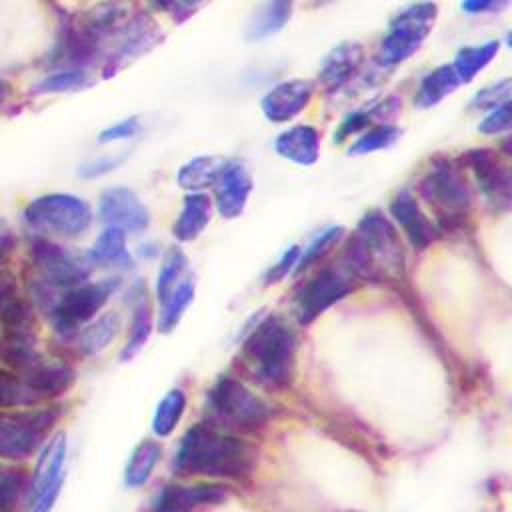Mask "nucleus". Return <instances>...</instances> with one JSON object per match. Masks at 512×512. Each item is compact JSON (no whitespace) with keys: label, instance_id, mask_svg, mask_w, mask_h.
Listing matches in <instances>:
<instances>
[{"label":"nucleus","instance_id":"nucleus-40","mask_svg":"<svg viewBox=\"0 0 512 512\" xmlns=\"http://www.w3.org/2000/svg\"><path fill=\"white\" fill-rule=\"evenodd\" d=\"M86 84V74L78 68L60 70L36 84V90L40 92H68L74 88H80Z\"/></svg>","mask_w":512,"mask_h":512},{"label":"nucleus","instance_id":"nucleus-35","mask_svg":"<svg viewBox=\"0 0 512 512\" xmlns=\"http://www.w3.org/2000/svg\"><path fill=\"white\" fill-rule=\"evenodd\" d=\"M400 138V128L394 124H374L360 132V136L350 144L348 154L350 156H362V154H372L380 152L384 148H390L396 140Z\"/></svg>","mask_w":512,"mask_h":512},{"label":"nucleus","instance_id":"nucleus-27","mask_svg":"<svg viewBox=\"0 0 512 512\" xmlns=\"http://www.w3.org/2000/svg\"><path fill=\"white\" fill-rule=\"evenodd\" d=\"M120 316L116 312H106L98 318H92L76 332V346L82 354L92 356L102 352L118 334Z\"/></svg>","mask_w":512,"mask_h":512},{"label":"nucleus","instance_id":"nucleus-20","mask_svg":"<svg viewBox=\"0 0 512 512\" xmlns=\"http://www.w3.org/2000/svg\"><path fill=\"white\" fill-rule=\"evenodd\" d=\"M226 498L220 484H192V486H166L154 500L152 512H190L198 506L218 504Z\"/></svg>","mask_w":512,"mask_h":512},{"label":"nucleus","instance_id":"nucleus-18","mask_svg":"<svg viewBox=\"0 0 512 512\" xmlns=\"http://www.w3.org/2000/svg\"><path fill=\"white\" fill-rule=\"evenodd\" d=\"M364 60V48L360 42L346 40L334 46L322 60L318 70V82L324 90H340L346 86L360 70Z\"/></svg>","mask_w":512,"mask_h":512},{"label":"nucleus","instance_id":"nucleus-11","mask_svg":"<svg viewBox=\"0 0 512 512\" xmlns=\"http://www.w3.org/2000/svg\"><path fill=\"white\" fill-rule=\"evenodd\" d=\"M66 434L56 432L40 450L36 468L28 478V512H50L64 482Z\"/></svg>","mask_w":512,"mask_h":512},{"label":"nucleus","instance_id":"nucleus-42","mask_svg":"<svg viewBox=\"0 0 512 512\" xmlns=\"http://www.w3.org/2000/svg\"><path fill=\"white\" fill-rule=\"evenodd\" d=\"M142 132V122L138 116H130V118H122L110 126H106L100 134L98 140L100 142H118V140H128L134 138L136 134Z\"/></svg>","mask_w":512,"mask_h":512},{"label":"nucleus","instance_id":"nucleus-7","mask_svg":"<svg viewBox=\"0 0 512 512\" xmlns=\"http://www.w3.org/2000/svg\"><path fill=\"white\" fill-rule=\"evenodd\" d=\"M60 418L56 406L0 412V458L26 460L48 438Z\"/></svg>","mask_w":512,"mask_h":512},{"label":"nucleus","instance_id":"nucleus-37","mask_svg":"<svg viewBox=\"0 0 512 512\" xmlns=\"http://www.w3.org/2000/svg\"><path fill=\"white\" fill-rule=\"evenodd\" d=\"M186 256L180 248H170L160 264V270H158V278H156V296L158 300L162 302L168 292L180 282V276L184 274L186 270Z\"/></svg>","mask_w":512,"mask_h":512},{"label":"nucleus","instance_id":"nucleus-28","mask_svg":"<svg viewBox=\"0 0 512 512\" xmlns=\"http://www.w3.org/2000/svg\"><path fill=\"white\" fill-rule=\"evenodd\" d=\"M152 330V314H150V302L146 298V290L138 284L134 288V300H132V324H130V334L120 350V360L126 362L134 358L140 348L146 344L148 336Z\"/></svg>","mask_w":512,"mask_h":512},{"label":"nucleus","instance_id":"nucleus-17","mask_svg":"<svg viewBox=\"0 0 512 512\" xmlns=\"http://www.w3.org/2000/svg\"><path fill=\"white\" fill-rule=\"evenodd\" d=\"M390 214H392L394 222L402 228V232L408 238V242L412 244V248L424 250L438 238L436 226L422 212L416 198L408 190H402L392 198Z\"/></svg>","mask_w":512,"mask_h":512},{"label":"nucleus","instance_id":"nucleus-48","mask_svg":"<svg viewBox=\"0 0 512 512\" xmlns=\"http://www.w3.org/2000/svg\"><path fill=\"white\" fill-rule=\"evenodd\" d=\"M328 2H334V0H312V4L320 6V4H328Z\"/></svg>","mask_w":512,"mask_h":512},{"label":"nucleus","instance_id":"nucleus-15","mask_svg":"<svg viewBox=\"0 0 512 512\" xmlns=\"http://www.w3.org/2000/svg\"><path fill=\"white\" fill-rule=\"evenodd\" d=\"M466 164L470 166L482 194L500 210H508L512 202V176L510 170L488 148H476L466 152Z\"/></svg>","mask_w":512,"mask_h":512},{"label":"nucleus","instance_id":"nucleus-3","mask_svg":"<svg viewBox=\"0 0 512 512\" xmlns=\"http://www.w3.org/2000/svg\"><path fill=\"white\" fill-rule=\"evenodd\" d=\"M296 334L278 316H266L244 340V356L256 376L274 388L290 384L296 364Z\"/></svg>","mask_w":512,"mask_h":512},{"label":"nucleus","instance_id":"nucleus-29","mask_svg":"<svg viewBox=\"0 0 512 512\" xmlns=\"http://www.w3.org/2000/svg\"><path fill=\"white\" fill-rule=\"evenodd\" d=\"M222 164H224V158H218V156L190 158L178 168L176 182L180 188L188 192H202L204 188H212Z\"/></svg>","mask_w":512,"mask_h":512},{"label":"nucleus","instance_id":"nucleus-43","mask_svg":"<svg viewBox=\"0 0 512 512\" xmlns=\"http://www.w3.org/2000/svg\"><path fill=\"white\" fill-rule=\"evenodd\" d=\"M126 154H116V156H106V158H96V160H90V162H84L80 168H78V174L82 178H98V176H104L112 170H116L122 162H124Z\"/></svg>","mask_w":512,"mask_h":512},{"label":"nucleus","instance_id":"nucleus-6","mask_svg":"<svg viewBox=\"0 0 512 512\" xmlns=\"http://www.w3.org/2000/svg\"><path fill=\"white\" fill-rule=\"evenodd\" d=\"M208 412L228 432H256L270 418V406L232 376L216 380L208 394Z\"/></svg>","mask_w":512,"mask_h":512},{"label":"nucleus","instance_id":"nucleus-26","mask_svg":"<svg viewBox=\"0 0 512 512\" xmlns=\"http://www.w3.org/2000/svg\"><path fill=\"white\" fill-rule=\"evenodd\" d=\"M498 52H500L498 40H486L480 44L462 46L456 52L454 60L450 62L460 84L472 82L484 68H488V64L498 56Z\"/></svg>","mask_w":512,"mask_h":512},{"label":"nucleus","instance_id":"nucleus-25","mask_svg":"<svg viewBox=\"0 0 512 512\" xmlns=\"http://www.w3.org/2000/svg\"><path fill=\"white\" fill-rule=\"evenodd\" d=\"M398 108H400V102H398L394 96L368 102L366 106H362V108L350 112V114L340 122V126H338L336 132H334V142H344V140L350 138L352 134L364 132V130L368 128V124L374 122V120H384V122H386V116L394 114Z\"/></svg>","mask_w":512,"mask_h":512},{"label":"nucleus","instance_id":"nucleus-13","mask_svg":"<svg viewBox=\"0 0 512 512\" xmlns=\"http://www.w3.org/2000/svg\"><path fill=\"white\" fill-rule=\"evenodd\" d=\"M98 218L102 224L122 232H142L150 224V212L134 190L124 186L106 188L98 198Z\"/></svg>","mask_w":512,"mask_h":512},{"label":"nucleus","instance_id":"nucleus-32","mask_svg":"<svg viewBox=\"0 0 512 512\" xmlns=\"http://www.w3.org/2000/svg\"><path fill=\"white\" fill-rule=\"evenodd\" d=\"M194 298V282L190 278L180 280L170 292L168 296L162 300V310H160V318H158V330L168 334L176 328V324L180 322V318L184 316L186 308L190 306Z\"/></svg>","mask_w":512,"mask_h":512},{"label":"nucleus","instance_id":"nucleus-22","mask_svg":"<svg viewBox=\"0 0 512 512\" xmlns=\"http://www.w3.org/2000/svg\"><path fill=\"white\" fill-rule=\"evenodd\" d=\"M210 214H212V200L204 192H188L174 220L172 234L180 242L196 240L208 226Z\"/></svg>","mask_w":512,"mask_h":512},{"label":"nucleus","instance_id":"nucleus-9","mask_svg":"<svg viewBox=\"0 0 512 512\" xmlns=\"http://www.w3.org/2000/svg\"><path fill=\"white\" fill-rule=\"evenodd\" d=\"M420 196L448 228L462 222L472 206V190L450 160H436L420 180Z\"/></svg>","mask_w":512,"mask_h":512},{"label":"nucleus","instance_id":"nucleus-45","mask_svg":"<svg viewBox=\"0 0 512 512\" xmlns=\"http://www.w3.org/2000/svg\"><path fill=\"white\" fill-rule=\"evenodd\" d=\"M508 6V0H462L460 10L468 16H478V14H488V12H498Z\"/></svg>","mask_w":512,"mask_h":512},{"label":"nucleus","instance_id":"nucleus-30","mask_svg":"<svg viewBox=\"0 0 512 512\" xmlns=\"http://www.w3.org/2000/svg\"><path fill=\"white\" fill-rule=\"evenodd\" d=\"M162 448L156 440H142L136 444V448L132 450L126 468H124V484L128 488H140L148 482V478L152 476V470L156 468L158 460H160Z\"/></svg>","mask_w":512,"mask_h":512},{"label":"nucleus","instance_id":"nucleus-31","mask_svg":"<svg viewBox=\"0 0 512 512\" xmlns=\"http://www.w3.org/2000/svg\"><path fill=\"white\" fill-rule=\"evenodd\" d=\"M92 264H106V266H130V254L126 250V232L106 226L90 252L86 254Z\"/></svg>","mask_w":512,"mask_h":512},{"label":"nucleus","instance_id":"nucleus-10","mask_svg":"<svg viewBox=\"0 0 512 512\" xmlns=\"http://www.w3.org/2000/svg\"><path fill=\"white\" fill-rule=\"evenodd\" d=\"M116 286L118 280L106 278L98 282H82L64 290L48 310L54 330L64 336L78 332L84 324L96 318Z\"/></svg>","mask_w":512,"mask_h":512},{"label":"nucleus","instance_id":"nucleus-5","mask_svg":"<svg viewBox=\"0 0 512 512\" xmlns=\"http://www.w3.org/2000/svg\"><path fill=\"white\" fill-rule=\"evenodd\" d=\"M436 16L438 6L430 0L412 2L398 10L378 44L376 64L380 68H396L406 62L428 38Z\"/></svg>","mask_w":512,"mask_h":512},{"label":"nucleus","instance_id":"nucleus-21","mask_svg":"<svg viewBox=\"0 0 512 512\" xmlns=\"http://www.w3.org/2000/svg\"><path fill=\"white\" fill-rule=\"evenodd\" d=\"M274 150L298 166H312L320 158V134L310 124H296L274 138Z\"/></svg>","mask_w":512,"mask_h":512},{"label":"nucleus","instance_id":"nucleus-44","mask_svg":"<svg viewBox=\"0 0 512 512\" xmlns=\"http://www.w3.org/2000/svg\"><path fill=\"white\" fill-rule=\"evenodd\" d=\"M298 256H300V248H298V246H290V248L280 256V260L270 266V270H268L266 276H264V284H276V282H280V280L294 268V264L298 262Z\"/></svg>","mask_w":512,"mask_h":512},{"label":"nucleus","instance_id":"nucleus-47","mask_svg":"<svg viewBox=\"0 0 512 512\" xmlns=\"http://www.w3.org/2000/svg\"><path fill=\"white\" fill-rule=\"evenodd\" d=\"M8 92H10V88H8V84L4 82V80H0V106L4 104V100H6V96H8Z\"/></svg>","mask_w":512,"mask_h":512},{"label":"nucleus","instance_id":"nucleus-39","mask_svg":"<svg viewBox=\"0 0 512 512\" xmlns=\"http://www.w3.org/2000/svg\"><path fill=\"white\" fill-rule=\"evenodd\" d=\"M510 92H512V84L510 78H502L498 82H492L488 86H482L470 100V108L476 112H488L490 108L508 102L510 100Z\"/></svg>","mask_w":512,"mask_h":512},{"label":"nucleus","instance_id":"nucleus-38","mask_svg":"<svg viewBox=\"0 0 512 512\" xmlns=\"http://www.w3.org/2000/svg\"><path fill=\"white\" fill-rule=\"evenodd\" d=\"M342 232H344L342 226H328V228H324L322 232H318V234L308 242V246L304 248L300 260L296 262V270L302 272L304 268H308L310 264H314L316 260H320V258L340 240Z\"/></svg>","mask_w":512,"mask_h":512},{"label":"nucleus","instance_id":"nucleus-24","mask_svg":"<svg viewBox=\"0 0 512 512\" xmlns=\"http://www.w3.org/2000/svg\"><path fill=\"white\" fill-rule=\"evenodd\" d=\"M294 0H264L256 14L250 18L246 36L250 40H266L278 34L290 20Z\"/></svg>","mask_w":512,"mask_h":512},{"label":"nucleus","instance_id":"nucleus-36","mask_svg":"<svg viewBox=\"0 0 512 512\" xmlns=\"http://www.w3.org/2000/svg\"><path fill=\"white\" fill-rule=\"evenodd\" d=\"M40 404L22 376L14 370L0 368V408H28Z\"/></svg>","mask_w":512,"mask_h":512},{"label":"nucleus","instance_id":"nucleus-2","mask_svg":"<svg viewBox=\"0 0 512 512\" xmlns=\"http://www.w3.org/2000/svg\"><path fill=\"white\" fill-rule=\"evenodd\" d=\"M348 268L368 280H398L404 274V252L394 224L370 210L346 244Z\"/></svg>","mask_w":512,"mask_h":512},{"label":"nucleus","instance_id":"nucleus-14","mask_svg":"<svg viewBox=\"0 0 512 512\" xmlns=\"http://www.w3.org/2000/svg\"><path fill=\"white\" fill-rule=\"evenodd\" d=\"M254 182L248 166L242 160H224L212 190L214 206L222 218H238L252 194Z\"/></svg>","mask_w":512,"mask_h":512},{"label":"nucleus","instance_id":"nucleus-8","mask_svg":"<svg viewBox=\"0 0 512 512\" xmlns=\"http://www.w3.org/2000/svg\"><path fill=\"white\" fill-rule=\"evenodd\" d=\"M22 216L30 228L62 238H78L92 224L90 204L84 198L66 192L34 198L24 208Z\"/></svg>","mask_w":512,"mask_h":512},{"label":"nucleus","instance_id":"nucleus-1","mask_svg":"<svg viewBox=\"0 0 512 512\" xmlns=\"http://www.w3.org/2000/svg\"><path fill=\"white\" fill-rule=\"evenodd\" d=\"M254 464L256 452L246 440L196 424L182 436L172 468L182 476L240 480L252 474Z\"/></svg>","mask_w":512,"mask_h":512},{"label":"nucleus","instance_id":"nucleus-46","mask_svg":"<svg viewBox=\"0 0 512 512\" xmlns=\"http://www.w3.org/2000/svg\"><path fill=\"white\" fill-rule=\"evenodd\" d=\"M14 248H16L14 234L8 228H4V224L0 222V266L10 258Z\"/></svg>","mask_w":512,"mask_h":512},{"label":"nucleus","instance_id":"nucleus-33","mask_svg":"<svg viewBox=\"0 0 512 512\" xmlns=\"http://www.w3.org/2000/svg\"><path fill=\"white\" fill-rule=\"evenodd\" d=\"M186 410V394L180 388L168 390L158 402L152 416V432L160 438H166L174 432Z\"/></svg>","mask_w":512,"mask_h":512},{"label":"nucleus","instance_id":"nucleus-12","mask_svg":"<svg viewBox=\"0 0 512 512\" xmlns=\"http://www.w3.org/2000/svg\"><path fill=\"white\" fill-rule=\"evenodd\" d=\"M352 290L350 278L338 268L326 266L316 272L294 298V314L300 324H310L316 316L342 300Z\"/></svg>","mask_w":512,"mask_h":512},{"label":"nucleus","instance_id":"nucleus-16","mask_svg":"<svg viewBox=\"0 0 512 512\" xmlns=\"http://www.w3.org/2000/svg\"><path fill=\"white\" fill-rule=\"evenodd\" d=\"M314 86L302 78H290L274 84L260 100L262 114L274 124L294 120L310 102Z\"/></svg>","mask_w":512,"mask_h":512},{"label":"nucleus","instance_id":"nucleus-23","mask_svg":"<svg viewBox=\"0 0 512 512\" xmlns=\"http://www.w3.org/2000/svg\"><path fill=\"white\" fill-rule=\"evenodd\" d=\"M458 86H460V80L452 64H440L422 76L414 92V104L418 108H432L440 104L444 98H448Z\"/></svg>","mask_w":512,"mask_h":512},{"label":"nucleus","instance_id":"nucleus-19","mask_svg":"<svg viewBox=\"0 0 512 512\" xmlns=\"http://www.w3.org/2000/svg\"><path fill=\"white\" fill-rule=\"evenodd\" d=\"M26 386L34 392L38 402L52 400L60 394H64L76 380V372L62 362H50L44 360L42 356L28 366L26 370L18 372Z\"/></svg>","mask_w":512,"mask_h":512},{"label":"nucleus","instance_id":"nucleus-41","mask_svg":"<svg viewBox=\"0 0 512 512\" xmlns=\"http://www.w3.org/2000/svg\"><path fill=\"white\" fill-rule=\"evenodd\" d=\"M510 124H512V112H510V100H508L486 112V116L478 122V132L486 136H500L510 132Z\"/></svg>","mask_w":512,"mask_h":512},{"label":"nucleus","instance_id":"nucleus-4","mask_svg":"<svg viewBox=\"0 0 512 512\" xmlns=\"http://www.w3.org/2000/svg\"><path fill=\"white\" fill-rule=\"evenodd\" d=\"M30 290L34 298L42 300L46 312L54 304V292H64L76 284L86 282L92 262L88 256H78L68 248L46 240L34 238L30 242Z\"/></svg>","mask_w":512,"mask_h":512},{"label":"nucleus","instance_id":"nucleus-34","mask_svg":"<svg viewBox=\"0 0 512 512\" xmlns=\"http://www.w3.org/2000/svg\"><path fill=\"white\" fill-rule=\"evenodd\" d=\"M28 490V476L16 464L0 462V512H14Z\"/></svg>","mask_w":512,"mask_h":512}]
</instances>
